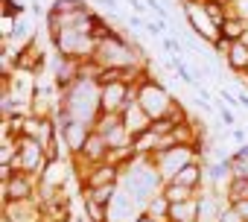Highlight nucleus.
Instances as JSON below:
<instances>
[{"label":"nucleus","instance_id":"f257e3e1","mask_svg":"<svg viewBox=\"0 0 248 222\" xmlns=\"http://www.w3.org/2000/svg\"><path fill=\"white\" fill-rule=\"evenodd\" d=\"M62 108H67L79 123H85V126L93 129L96 117L102 114V105H99V82L82 76L73 88H67L62 94Z\"/></svg>","mask_w":248,"mask_h":222},{"label":"nucleus","instance_id":"f03ea898","mask_svg":"<svg viewBox=\"0 0 248 222\" xmlns=\"http://www.w3.org/2000/svg\"><path fill=\"white\" fill-rule=\"evenodd\" d=\"M138 102L143 105V111L152 117V120H161V117H170L172 108L178 105V99L170 94V88L164 85V79H158L149 67V73L138 82Z\"/></svg>","mask_w":248,"mask_h":222},{"label":"nucleus","instance_id":"7ed1b4c3","mask_svg":"<svg viewBox=\"0 0 248 222\" xmlns=\"http://www.w3.org/2000/svg\"><path fill=\"white\" fill-rule=\"evenodd\" d=\"M96 38L85 30H64L59 38H53V50L64 59H76V62H91L96 53Z\"/></svg>","mask_w":248,"mask_h":222},{"label":"nucleus","instance_id":"20e7f679","mask_svg":"<svg viewBox=\"0 0 248 222\" xmlns=\"http://www.w3.org/2000/svg\"><path fill=\"white\" fill-rule=\"evenodd\" d=\"M138 96V88L126 85V82H108L99 85V105H102V114H123L132 99Z\"/></svg>","mask_w":248,"mask_h":222},{"label":"nucleus","instance_id":"39448f33","mask_svg":"<svg viewBox=\"0 0 248 222\" xmlns=\"http://www.w3.org/2000/svg\"><path fill=\"white\" fill-rule=\"evenodd\" d=\"M38 190H41V181H38V175H30V173H15L9 181H0V196H3V202L38 199Z\"/></svg>","mask_w":248,"mask_h":222},{"label":"nucleus","instance_id":"423d86ee","mask_svg":"<svg viewBox=\"0 0 248 222\" xmlns=\"http://www.w3.org/2000/svg\"><path fill=\"white\" fill-rule=\"evenodd\" d=\"M93 132H99L108 143V149H123V146H132V138L123 126V114H99L93 123Z\"/></svg>","mask_w":248,"mask_h":222},{"label":"nucleus","instance_id":"0eeeda50","mask_svg":"<svg viewBox=\"0 0 248 222\" xmlns=\"http://www.w3.org/2000/svg\"><path fill=\"white\" fill-rule=\"evenodd\" d=\"M123 178V170L111 161H102V164H93L82 178H79V196L85 190H96V187H111V184H120Z\"/></svg>","mask_w":248,"mask_h":222},{"label":"nucleus","instance_id":"6e6552de","mask_svg":"<svg viewBox=\"0 0 248 222\" xmlns=\"http://www.w3.org/2000/svg\"><path fill=\"white\" fill-rule=\"evenodd\" d=\"M123 126H126L132 143H138V141H143V138L149 135V129H152V117L143 111V105L138 102V96H135L126 108H123Z\"/></svg>","mask_w":248,"mask_h":222},{"label":"nucleus","instance_id":"1a4fd4ad","mask_svg":"<svg viewBox=\"0 0 248 222\" xmlns=\"http://www.w3.org/2000/svg\"><path fill=\"white\" fill-rule=\"evenodd\" d=\"M225 67H228L236 79L248 73V41H245V38L231 44V53H228V59H225Z\"/></svg>","mask_w":248,"mask_h":222},{"label":"nucleus","instance_id":"9d476101","mask_svg":"<svg viewBox=\"0 0 248 222\" xmlns=\"http://www.w3.org/2000/svg\"><path fill=\"white\" fill-rule=\"evenodd\" d=\"M170 222H199V196L170 207Z\"/></svg>","mask_w":248,"mask_h":222},{"label":"nucleus","instance_id":"9b49d317","mask_svg":"<svg viewBox=\"0 0 248 222\" xmlns=\"http://www.w3.org/2000/svg\"><path fill=\"white\" fill-rule=\"evenodd\" d=\"M161 193L170 199V205H181V202H187V199H196V196H199L196 190H190V187H184V184H178V181H167V184L161 187Z\"/></svg>","mask_w":248,"mask_h":222},{"label":"nucleus","instance_id":"f8f14e48","mask_svg":"<svg viewBox=\"0 0 248 222\" xmlns=\"http://www.w3.org/2000/svg\"><path fill=\"white\" fill-rule=\"evenodd\" d=\"M170 199L164 196V193H155L149 202H146V207H143V213H149V216H155V219H161V222H170Z\"/></svg>","mask_w":248,"mask_h":222},{"label":"nucleus","instance_id":"ddd939ff","mask_svg":"<svg viewBox=\"0 0 248 222\" xmlns=\"http://www.w3.org/2000/svg\"><path fill=\"white\" fill-rule=\"evenodd\" d=\"M219 35L228 38V41H242V38L248 35V24L239 21V18H228V21L219 27Z\"/></svg>","mask_w":248,"mask_h":222},{"label":"nucleus","instance_id":"4468645a","mask_svg":"<svg viewBox=\"0 0 248 222\" xmlns=\"http://www.w3.org/2000/svg\"><path fill=\"white\" fill-rule=\"evenodd\" d=\"M88 0H53L50 3V12H59V15H79V12H88Z\"/></svg>","mask_w":248,"mask_h":222},{"label":"nucleus","instance_id":"2eb2a0df","mask_svg":"<svg viewBox=\"0 0 248 222\" xmlns=\"http://www.w3.org/2000/svg\"><path fill=\"white\" fill-rule=\"evenodd\" d=\"M82 216L88 222H108V207L93 199H82Z\"/></svg>","mask_w":248,"mask_h":222},{"label":"nucleus","instance_id":"dca6fc26","mask_svg":"<svg viewBox=\"0 0 248 222\" xmlns=\"http://www.w3.org/2000/svg\"><path fill=\"white\" fill-rule=\"evenodd\" d=\"M228 164H231V173H233V178H245V181H248V158H242V155L231 152Z\"/></svg>","mask_w":248,"mask_h":222},{"label":"nucleus","instance_id":"f3484780","mask_svg":"<svg viewBox=\"0 0 248 222\" xmlns=\"http://www.w3.org/2000/svg\"><path fill=\"white\" fill-rule=\"evenodd\" d=\"M216 111H219V120H222L228 129H236V114H233V111H231L225 102H219V105H216Z\"/></svg>","mask_w":248,"mask_h":222},{"label":"nucleus","instance_id":"a211bd4d","mask_svg":"<svg viewBox=\"0 0 248 222\" xmlns=\"http://www.w3.org/2000/svg\"><path fill=\"white\" fill-rule=\"evenodd\" d=\"M219 222H245V219H242V213H239L233 205H228V207L222 210V219H219Z\"/></svg>","mask_w":248,"mask_h":222},{"label":"nucleus","instance_id":"6ab92c4d","mask_svg":"<svg viewBox=\"0 0 248 222\" xmlns=\"http://www.w3.org/2000/svg\"><path fill=\"white\" fill-rule=\"evenodd\" d=\"M231 138H233L239 146H245V143H248V135H245L242 129H231Z\"/></svg>","mask_w":248,"mask_h":222},{"label":"nucleus","instance_id":"aec40b11","mask_svg":"<svg viewBox=\"0 0 248 222\" xmlns=\"http://www.w3.org/2000/svg\"><path fill=\"white\" fill-rule=\"evenodd\" d=\"M233 207H236V210H239V213H242V219H245V222H248V199H242V202H236V205H233Z\"/></svg>","mask_w":248,"mask_h":222},{"label":"nucleus","instance_id":"412c9836","mask_svg":"<svg viewBox=\"0 0 248 222\" xmlns=\"http://www.w3.org/2000/svg\"><path fill=\"white\" fill-rule=\"evenodd\" d=\"M135 222H161V219H155V216H149V213H143V210H140V216H138Z\"/></svg>","mask_w":248,"mask_h":222}]
</instances>
